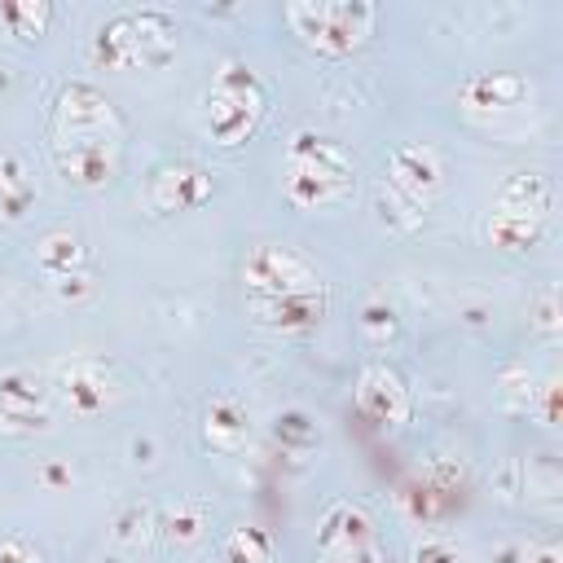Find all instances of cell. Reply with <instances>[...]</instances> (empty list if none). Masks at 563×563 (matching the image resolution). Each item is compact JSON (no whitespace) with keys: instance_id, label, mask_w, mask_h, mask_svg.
Listing matches in <instances>:
<instances>
[{"instance_id":"6da1fadb","label":"cell","mask_w":563,"mask_h":563,"mask_svg":"<svg viewBox=\"0 0 563 563\" xmlns=\"http://www.w3.org/2000/svg\"><path fill=\"white\" fill-rule=\"evenodd\" d=\"M347 194H352L347 154L317 132H295L286 145V198L312 211V207H334Z\"/></svg>"},{"instance_id":"7a4b0ae2","label":"cell","mask_w":563,"mask_h":563,"mask_svg":"<svg viewBox=\"0 0 563 563\" xmlns=\"http://www.w3.org/2000/svg\"><path fill=\"white\" fill-rule=\"evenodd\" d=\"M176 53V26L163 9L119 13L92 35V57L114 70H141V66H167Z\"/></svg>"},{"instance_id":"3957f363","label":"cell","mask_w":563,"mask_h":563,"mask_svg":"<svg viewBox=\"0 0 563 563\" xmlns=\"http://www.w3.org/2000/svg\"><path fill=\"white\" fill-rule=\"evenodd\" d=\"M260 114H264V84H260V75L246 62L229 57L216 70L211 92H207V132H211V141L216 145L246 141L255 132Z\"/></svg>"},{"instance_id":"277c9868","label":"cell","mask_w":563,"mask_h":563,"mask_svg":"<svg viewBox=\"0 0 563 563\" xmlns=\"http://www.w3.org/2000/svg\"><path fill=\"white\" fill-rule=\"evenodd\" d=\"M286 22L299 31L303 44L321 53H352L374 31V4L365 0H317V4H286Z\"/></svg>"},{"instance_id":"5b68a950","label":"cell","mask_w":563,"mask_h":563,"mask_svg":"<svg viewBox=\"0 0 563 563\" xmlns=\"http://www.w3.org/2000/svg\"><path fill=\"white\" fill-rule=\"evenodd\" d=\"M242 282L251 290V299H273V295H295V290H312V286H325L317 264L286 246V242H264L246 255L242 264Z\"/></svg>"},{"instance_id":"8992f818","label":"cell","mask_w":563,"mask_h":563,"mask_svg":"<svg viewBox=\"0 0 563 563\" xmlns=\"http://www.w3.org/2000/svg\"><path fill=\"white\" fill-rule=\"evenodd\" d=\"M119 132H123V123H119L114 106L92 84L75 79V84H66L57 92V106H53V145L57 141H119Z\"/></svg>"},{"instance_id":"52a82bcc","label":"cell","mask_w":563,"mask_h":563,"mask_svg":"<svg viewBox=\"0 0 563 563\" xmlns=\"http://www.w3.org/2000/svg\"><path fill=\"white\" fill-rule=\"evenodd\" d=\"M53 387L57 396L66 400V409L75 418H97L114 405L119 387H114V374L101 356H66L53 365Z\"/></svg>"},{"instance_id":"ba28073f","label":"cell","mask_w":563,"mask_h":563,"mask_svg":"<svg viewBox=\"0 0 563 563\" xmlns=\"http://www.w3.org/2000/svg\"><path fill=\"white\" fill-rule=\"evenodd\" d=\"M0 422L9 431H48L53 427V387L35 369H0Z\"/></svg>"},{"instance_id":"9c48e42d","label":"cell","mask_w":563,"mask_h":563,"mask_svg":"<svg viewBox=\"0 0 563 563\" xmlns=\"http://www.w3.org/2000/svg\"><path fill=\"white\" fill-rule=\"evenodd\" d=\"M387 185L405 198H413L418 207H427L440 189H444V163L431 145L422 141H405L387 154Z\"/></svg>"},{"instance_id":"30bf717a","label":"cell","mask_w":563,"mask_h":563,"mask_svg":"<svg viewBox=\"0 0 563 563\" xmlns=\"http://www.w3.org/2000/svg\"><path fill=\"white\" fill-rule=\"evenodd\" d=\"M532 97V84L515 70H479L457 88V101L466 114H510L523 110Z\"/></svg>"},{"instance_id":"8fae6325","label":"cell","mask_w":563,"mask_h":563,"mask_svg":"<svg viewBox=\"0 0 563 563\" xmlns=\"http://www.w3.org/2000/svg\"><path fill=\"white\" fill-rule=\"evenodd\" d=\"M356 409L378 427H400L409 418V387L387 365H365L356 378Z\"/></svg>"},{"instance_id":"7c38bea8","label":"cell","mask_w":563,"mask_h":563,"mask_svg":"<svg viewBox=\"0 0 563 563\" xmlns=\"http://www.w3.org/2000/svg\"><path fill=\"white\" fill-rule=\"evenodd\" d=\"M119 141H57L53 145V163L57 172L79 185V189H101L114 167H119V154H114Z\"/></svg>"},{"instance_id":"4fadbf2b","label":"cell","mask_w":563,"mask_h":563,"mask_svg":"<svg viewBox=\"0 0 563 563\" xmlns=\"http://www.w3.org/2000/svg\"><path fill=\"white\" fill-rule=\"evenodd\" d=\"M207 198H211V176L202 167H189V163L163 167L145 185V202L154 211H189V207H198Z\"/></svg>"},{"instance_id":"5bb4252c","label":"cell","mask_w":563,"mask_h":563,"mask_svg":"<svg viewBox=\"0 0 563 563\" xmlns=\"http://www.w3.org/2000/svg\"><path fill=\"white\" fill-rule=\"evenodd\" d=\"M255 317L282 334H303L325 317V286L295 290V295H273V299H251Z\"/></svg>"},{"instance_id":"9a60e30c","label":"cell","mask_w":563,"mask_h":563,"mask_svg":"<svg viewBox=\"0 0 563 563\" xmlns=\"http://www.w3.org/2000/svg\"><path fill=\"white\" fill-rule=\"evenodd\" d=\"M246 435H251L246 405H242L238 396L220 391V396L207 405V413H202V440H207L211 449H220V453H233V449L246 444Z\"/></svg>"},{"instance_id":"2e32d148","label":"cell","mask_w":563,"mask_h":563,"mask_svg":"<svg viewBox=\"0 0 563 563\" xmlns=\"http://www.w3.org/2000/svg\"><path fill=\"white\" fill-rule=\"evenodd\" d=\"M550 202H554V185H550V176H541V172H510V176L497 185V211H515V216L545 220Z\"/></svg>"},{"instance_id":"e0dca14e","label":"cell","mask_w":563,"mask_h":563,"mask_svg":"<svg viewBox=\"0 0 563 563\" xmlns=\"http://www.w3.org/2000/svg\"><path fill=\"white\" fill-rule=\"evenodd\" d=\"M369 537H374L369 515H365L361 506H352V501H339V506L325 510V519H321V528H317V550H321V554H339V550L365 545Z\"/></svg>"},{"instance_id":"ac0fdd59","label":"cell","mask_w":563,"mask_h":563,"mask_svg":"<svg viewBox=\"0 0 563 563\" xmlns=\"http://www.w3.org/2000/svg\"><path fill=\"white\" fill-rule=\"evenodd\" d=\"M84 260H88V246L75 229H48L35 246V264L44 277H66V273H84Z\"/></svg>"},{"instance_id":"d6986e66","label":"cell","mask_w":563,"mask_h":563,"mask_svg":"<svg viewBox=\"0 0 563 563\" xmlns=\"http://www.w3.org/2000/svg\"><path fill=\"white\" fill-rule=\"evenodd\" d=\"M31 202H35V180H31L26 163L13 150H4L0 154V216L22 220L31 211Z\"/></svg>"},{"instance_id":"ffe728a7","label":"cell","mask_w":563,"mask_h":563,"mask_svg":"<svg viewBox=\"0 0 563 563\" xmlns=\"http://www.w3.org/2000/svg\"><path fill=\"white\" fill-rule=\"evenodd\" d=\"M484 233H488V242L497 251H532L545 238V220L515 216V211H493L488 224H484Z\"/></svg>"},{"instance_id":"44dd1931","label":"cell","mask_w":563,"mask_h":563,"mask_svg":"<svg viewBox=\"0 0 563 563\" xmlns=\"http://www.w3.org/2000/svg\"><path fill=\"white\" fill-rule=\"evenodd\" d=\"M216 563H273V537L255 523H238L224 532Z\"/></svg>"},{"instance_id":"7402d4cb","label":"cell","mask_w":563,"mask_h":563,"mask_svg":"<svg viewBox=\"0 0 563 563\" xmlns=\"http://www.w3.org/2000/svg\"><path fill=\"white\" fill-rule=\"evenodd\" d=\"M158 532H163V541H167L172 550H189V545L202 541V532H207V506H202V501H180L176 510H167V515L158 519Z\"/></svg>"},{"instance_id":"603a6c76","label":"cell","mask_w":563,"mask_h":563,"mask_svg":"<svg viewBox=\"0 0 563 563\" xmlns=\"http://www.w3.org/2000/svg\"><path fill=\"white\" fill-rule=\"evenodd\" d=\"M374 207H378V220H383V224H387L391 233H400V238H405V233H418V229H422V211H427V207H418L413 198L396 194V189H391L387 180L378 185V198H374Z\"/></svg>"},{"instance_id":"cb8c5ba5","label":"cell","mask_w":563,"mask_h":563,"mask_svg":"<svg viewBox=\"0 0 563 563\" xmlns=\"http://www.w3.org/2000/svg\"><path fill=\"white\" fill-rule=\"evenodd\" d=\"M0 22H4L18 40H35V35H44V26L53 22V4H48V0H9V4H0Z\"/></svg>"},{"instance_id":"d4e9b609","label":"cell","mask_w":563,"mask_h":563,"mask_svg":"<svg viewBox=\"0 0 563 563\" xmlns=\"http://www.w3.org/2000/svg\"><path fill=\"white\" fill-rule=\"evenodd\" d=\"M273 435H277V444L286 449V453H308V449H317V422L303 413V409H286L277 422H273Z\"/></svg>"},{"instance_id":"484cf974","label":"cell","mask_w":563,"mask_h":563,"mask_svg":"<svg viewBox=\"0 0 563 563\" xmlns=\"http://www.w3.org/2000/svg\"><path fill=\"white\" fill-rule=\"evenodd\" d=\"M396 334H400V317H396V308L383 303V299H369V303L361 308V339H365L369 347H387Z\"/></svg>"},{"instance_id":"4316f807","label":"cell","mask_w":563,"mask_h":563,"mask_svg":"<svg viewBox=\"0 0 563 563\" xmlns=\"http://www.w3.org/2000/svg\"><path fill=\"white\" fill-rule=\"evenodd\" d=\"M150 532H154V515H150V506H141V501L119 506V515L110 519V537H114L119 545H145Z\"/></svg>"},{"instance_id":"83f0119b","label":"cell","mask_w":563,"mask_h":563,"mask_svg":"<svg viewBox=\"0 0 563 563\" xmlns=\"http://www.w3.org/2000/svg\"><path fill=\"white\" fill-rule=\"evenodd\" d=\"M537 396H541V383H537V374H532V369L515 365V369H506V374H501V400H506L510 409L532 413V409H537Z\"/></svg>"},{"instance_id":"f1b7e54d","label":"cell","mask_w":563,"mask_h":563,"mask_svg":"<svg viewBox=\"0 0 563 563\" xmlns=\"http://www.w3.org/2000/svg\"><path fill=\"white\" fill-rule=\"evenodd\" d=\"M409 563H462L457 545L444 541V537H422L413 550H409Z\"/></svg>"},{"instance_id":"f546056e","label":"cell","mask_w":563,"mask_h":563,"mask_svg":"<svg viewBox=\"0 0 563 563\" xmlns=\"http://www.w3.org/2000/svg\"><path fill=\"white\" fill-rule=\"evenodd\" d=\"M0 563H44V550L35 541H26L22 532L0 537Z\"/></svg>"},{"instance_id":"4dcf8cb0","label":"cell","mask_w":563,"mask_h":563,"mask_svg":"<svg viewBox=\"0 0 563 563\" xmlns=\"http://www.w3.org/2000/svg\"><path fill=\"white\" fill-rule=\"evenodd\" d=\"M48 290L62 303H79L84 295H92V282H88V273H66V277H48Z\"/></svg>"},{"instance_id":"1f68e13d","label":"cell","mask_w":563,"mask_h":563,"mask_svg":"<svg viewBox=\"0 0 563 563\" xmlns=\"http://www.w3.org/2000/svg\"><path fill=\"white\" fill-rule=\"evenodd\" d=\"M532 325H537L545 339L559 334V303H554V290H545V295L537 299V308H532Z\"/></svg>"},{"instance_id":"d6a6232c","label":"cell","mask_w":563,"mask_h":563,"mask_svg":"<svg viewBox=\"0 0 563 563\" xmlns=\"http://www.w3.org/2000/svg\"><path fill=\"white\" fill-rule=\"evenodd\" d=\"M40 484H44L48 493H62L66 484H75V471H70L66 462H44V466H40Z\"/></svg>"},{"instance_id":"836d02e7","label":"cell","mask_w":563,"mask_h":563,"mask_svg":"<svg viewBox=\"0 0 563 563\" xmlns=\"http://www.w3.org/2000/svg\"><path fill=\"white\" fill-rule=\"evenodd\" d=\"M321 563H383V554H378V545H374V541H365V545H356V550L321 554Z\"/></svg>"},{"instance_id":"e575fe53","label":"cell","mask_w":563,"mask_h":563,"mask_svg":"<svg viewBox=\"0 0 563 563\" xmlns=\"http://www.w3.org/2000/svg\"><path fill=\"white\" fill-rule=\"evenodd\" d=\"M523 563H563V559H559V550H554V545H545V550H537V554H528Z\"/></svg>"},{"instance_id":"d590c367","label":"cell","mask_w":563,"mask_h":563,"mask_svg":"<svg viewBox=\"0 0 563 563\" xmlns=\"http://www.w3.org/2000/svg\"><path fill=\"white\" fill-rule=\"evenodd\" d=\"M515 559H523L515 545H501V550H497V563H515Z\"/></svg>"},{"instance_id":"8d00e7d4","label":"cell","mask_w":563,"mask_h":563,"mask_svg":"<svg viewBox=\"0 0 563 563\" xmlns=\"http://www.w3.org/2000/svg\"><path fill=\"white\" fill-rule=\"evenodd\" d=\"M4 88H9V66L0 62V92H4Z\"/></svg>"},{"instance_id":"74e56055","label":"cell","mask_w":563,"mask_h":563,"mask_svg":"<svg viewBox=\"0 0 563 563\" xmlns=\"http://www.w3.org/2000/svg\"><path fill=\"white\" fill-rule=\"evenodd\" d=\"M97 563H123V559H119V554H101Z\"/></svg>"},{"instance_id":"f35d334b","label":"cell","mask_w":563,"mask_h":563,"mask_svg":"<svg viewBox=\"0 0 563 563\" xmlns=\"http://www.w3.org/2000/svg\"><path fill=\"white\" fill-rule=\"evenodd\" d=\"M0 317H4V286H0Z\"/></svg>"}]
</instances>
